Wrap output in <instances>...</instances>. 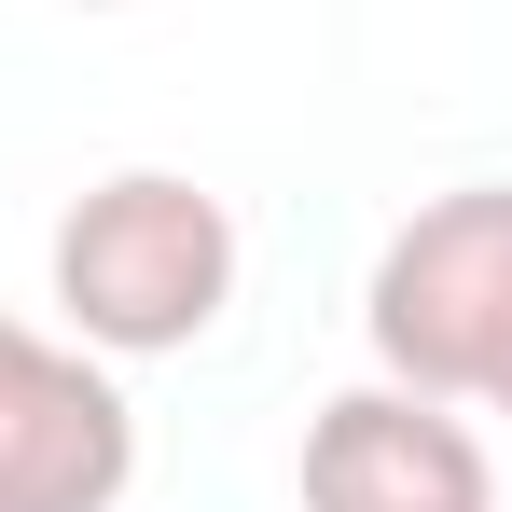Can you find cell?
Masks as SVG:
<instances>
[{"label":"cell","instance_id":"3","mask_svg":"<svg viewBox=\"0 0 512 512\" xmlns=\"http://www.w3.org/2000/svg\"><path fill=\"white\" fill-rule=\"evenodd\" d=\"M139 485V402L97 346L0 319V512H125Z\"/></svg>","mask_w":512,"mask_h":512},{"label":"cell","instance_id":"5","mask_svg":"<svg viewBox=\"0 0 512 512\" xmlns=\"http://www.w3.org/2000/svg\"><path fill=\"white\" fill-rule=\"evenodd\" d=\"M485 402H499V416H512V346H499V374H485Z\"/></svg>","mask_w":512,"mask_h":512},{"label":"cell","instance_id":"2","mask_svg":"<svg viewBox=\"0 0 512 512\" xmlns=\"http://www.w3.org/2000/svg\"><path fill=\"white\" fill-rule=\"evenodd\" d=\"M360 333H374V374L388 388L485 402V374H499V346H512V180L429 194L416 222L374 250Z\"/></svg>","mask_w":512,"mask_h":512},{"label":"cell","instance_id":"4","mask_svg":"<svg viewBox=\"0 0 512 512\" xmlns=\"http://www.w3.org/2000/svg\"><path fill=\"white\" fill-rule=\"evenodd\" d=\"M305 512H499V471L429 388H333L305 416Z\"/></svg>","mask_w":512,"mask_h":512},{"label":"cell","instance_id":"1","mask_svg":"<svg viewBox=\"0 0 512 512\" xmlns=\"http://www.w3.org/2000/svg\"><path fill=\"white\" fill-rule=\"evenodd\" d=\"M236 305V208L180 167H111L56 222V319L97 360H180Z\"/></svg>","mask_w":512,"mask_h":512}]
</instances>
